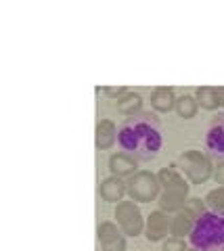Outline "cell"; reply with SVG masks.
I'll use <instances>...</instances> for the list:
<instances>
[{"label":"cell","mask_w":224,"mask_h":251,"mask_svg":"<svg viewBox=\"0 0 224 251\" xmlns=\"http://www.w3.org/2000/svg\"><path fill=\"white\" fill-rule=\"evenodd\" d=\"M115 224L122 228L126 237H138L145 232V218L141 207L136 205V201H120L115 205Z\"/></svg>","instance_id":"cell-5"},{"label":"cell","mask_w":224,"mask_h":251,"mask_svg":"<svg viewBox=\"0 0 224 251\" xmlns=\"http://www.w3.org/2000/svg\"><path fill=\"white\" fill-rule=\"evenodd\" d=\"M128 197L136 203H151L157 201L161 193V184L157 180V174L149 170H138L132 178H128Z\"/></svg>","instance_id":"cell-4"},{"label":"cell","mask_w":224,"mask_h":251,"mask_svg":"<svg viewBox=\"0 0 224 251\" xmlns=\"http://www.w3.org/2000/svg\"><path fill=\"white\" fill-rule=\"evenodd\" d=\"M189 188H166V191L159 193L157 203H159V209L166 211V214H178V211L184 209L189 201Z\"/></svg>","instance_id":"cell-9"},{"label":"cell","mask_w":224,"mask_h":251,"mask_svg":"<svg viewBox=\"0 0 224 251\" xmlns=\"http://www.w3.org/2000/svg\"><path fill=\"white\" fill-rule=\"evenodd\" d=\"M193 226H195V218H193L187 209H182L178 214H174L172 220H170V234H172V237H178V239H184L191 234Z\"/></svg>","instance_id":"cell-15"},{"label":"cell","mask_w":224,"mask_h":251,"mask_svg":"<svg viewBox=\"0 0 224 251\" xmlns=\"http://www.w3.org/2000/svg\"><path fill=\"white\" fill-rule=\"evenodd\" d=\"M189 245L195 251H224V214L207 209L189 234Z\"/></svg>","instance_id":"cell-2"},{"label":"cell","mask_w":224,"mask_h":251,"mask_svg":"<svg viewBox=\"0 0 224 251\" xmlns=\"http://www.w3.org/2000/svg\"><path fill=\"white\" fill-rule=\"evenodd\" d=\"M184 209H187L189 214L197 220V218H201L205 211H207V205H205V201H203V199H199V197H189V201H187V205H184Z\"/></svg>","instance_id":"cell-20"},{"label":"cell","mask_w":224,"mask_h":251,"mask_svg":"<svg viewBox=\"0 0 224 251\" xmlns=\"http://www.w3.org/2000/svg\"><path fill=\"white\" fill-rule=\"evenodd\" d=\"M205 151L210 159L224 161V111L214 115L205 130Z\"/></svg>","instance_id":"cell-6"},{"label":"cell","mask_w":224,"mask_h":251,"mask_svg":"<svg viewBox=\"0 0 224 251\" xmlns=\"http://www.w3.org/2000/svg\"><path fill=\"white\" fill-rule=\"evenodd\" d=\"M176 107V94L170 86H159L151 92V109L155 113H170Z\"/></svg>","instance_id":"cell-13"},{"label":"cell","mask_w":224,"mask_h":251,"mask_svg":"<svg viewBox=\"0 0 224 251\" xmlns=\"http://www.w3.org/2000/svg\"><path fill=\"white\" fill-rule=\"evenodd\" d=\"M187 251H195V249H187Z\"/></svg>","instance_id":"cell-25"},{"label":"cell","mask_w":224,"mask_h":251,"mask_svg":"<svg viewBox=\"0 0 224 251\" xmlns=\"http://www.w3.org/2000/svg\"><path fill=\"white\" fill-rule=\"evenodd\" d=\"M187 243L184 239H178V237H170L164 241V245H161V251H187Z\"/></svg>","instance_id":"cell-21"},{"label":"cell","mask_w":224,"mask_h":251,"mask_svg":"<svg viewBox=\"0 0 224 251\" xmlns=\"http://www.w3.org/2000/svg\"><path fill=\"white\" fill-rule=\"evenodd\" d=\"M216 97H218L220 107H224V86H218V88H216Z\"/></svg>","instance_id":"cell-24"},{"label":"cell","mask_w":224,"mask_h":251,"mask_svg":"<svg viewBox=\"0 0 224 251\" xmlns=\"http://www.w3.org/2000/svg\"><path fill=\"white\" fill-rule=\"evenodd\" d=\"M195 99H197L199 107L205 109V111H216V109L220 107L218 97H216V88H212V86H201V88H197Z\"/></svg>","instance_id":"cell-18"},{"label":"cell","mask_w":224,"mask_h":251,"mask_svg":"<svg viewBox=\"0 0 224 251\" xmlns=\"http://www.w3.org/2000/svg\"><path fill=\"white\" fill-rule=\"evenodd\" d=\"M118 143V128L111 120H101L95 128V147L99 151H109Z\"/></svg>","instance_id":"cell-12"},{"label":"cell","mask_w":224,"mask_h":251,"mask_svg":"<svg viewBox=\"0 0 224 251\" xmlns=\"http://www.w3.org/2000/svg\"><path fill=\"white\" fill-rule=\"evenodd\" d=\"M97 239L103 251H126V234L115 222H101L97 226Z\"/></svg>","instance_id":"cell-7"},{"label":"cell","mask_w":224,"mask_h":251,"mask_svg":"<svg viewBox=\"0 0 224 251\" xmlns=\"http://www.w3.org/2000/svg\"><path fill=\"white\" fill-rule=\"evenodd\" d=\"M170 214H166V211H161V209H155V211H151L149 216H147L145 220V237L147 241H151V243H164L168 239V234H170Z\"/></svg>","instance_id":"cell-8"},{"label":"cell","mask_w":224,"mask_h":251,"mask_svg":"<svg viewBox=\"0 0 224 251\" xmlns=\"http://www.w3.org/2000/svg\"><path fill=\"white\" fill-rule=\"evenodd\" d=\"M205 205L210 211H218V214H224V186L218 188H212L210 193L203 197Z\"/></svg>","instance_id":"cell-19"},{"label":"cell","mask_w":224,"mask_h":251,"mask_svg":"<svg viewBox=\"0 0 224 251\" xmlns=\"http://www.w3.org/2000/svg\"><path fill=\"white\" fill-rule=\"evenodd\" d=\"M214 180L224 186V161H218V166H214Z\"/></svg>","instance_id":"cell-23"},{"label":"cell","mask_w":224,"mask_h":251,"mask_svg":"<svg viewBox=\"0 0 224 251\" xmlns=\"http://www.w3.org/2000/svg\"><path fill=\"white\" fill-rule=\"evenodd\" d=\"M115 107L124 117H132L143 111V97L138 92H126L120 100H115Z\"/></svg>","instance_id":"cell-16"},{"label":"cell","mask_w":224,"mask_h":251,"mask_svg":"<svg viewBox=\"0 0 224 251\" xmlns=\"http://www.w3.org/2000/svg\"><path fill=\"white\" fill-rule=\"evenodd\" d=\"M157 180L161 184V191H166V188H187L191 186L189 180L182 176V172L178 170V166H166L157 172Z\"/></svg>","instance_id":"cell-14"},{"label":"cell","mask_w":224,"mask_h":251,"mask_svg":"<svg viewBox=\"0 0 224 251\" xmlns=\"http://www.w3.org/2000/svg\"><path fill=\"white\" fill-rule=\"evenodd\" d=\"M174 111L178 113V117H182V120H193L199 111V103H197L195 97H191V94H182V97L176 99Z\"/></svg>","instance_id":"cell-17"},{"label":"cell","mask_w":224,"mask_h":251,"mask_svg":"<svg viewBox=\"0 0 224 251\" xmlns=\"http://www.w3.org/2000/svg\"><path fill=\"white\" fill-rule=\"evenodd\" d=\"M103 92H105L109 99H113V100H120V99L124 97V94L130 92V90L126 88V86H105Z\"/></svg>","instance_id":"cell-22"},{"label":"cell","mask_w":224,"mask_h":251,"mask_svg":"<svg viewBox=\"0 0 224 251\" xmlns=\"http://www.w3.org/2000/svg\"><path fill=\"white\" fill-rule=\"evenodd\" d=\"M109 172L111 176H118V178H132L136 172H138V166H136V159L130 157L128 153L124 151H118L109 157Z\"/></svg>","instance_id":"cell-11"},{"label":"cell","mask_w":224,"mask_h":251,"mask_svg":"<svg viewBox=\"0 0 224 251\" xmlns=\"http://www.w3.org/2000/svg\"><path fill=\"white\" fill-rule=\"evenodd\" d=\"M99 195H101L103 201L118 205L128 195V184L118 176H107L105 180H101V184H99Z\"/></svg>","instance_id":"cell-10"},{"label":"cell","mask_w":224,"mask_h":251,"mask_svg":"<svg viewBox=\"0 0 224 251\" xmlns=\"http://www.w3.org/2000/svg\"><path fill=\"white\" fill-rule=\"evenodd\" d=\"M118 147L136 161L155 159L164 147V132L155 111H141L132 117H124L118 126Z\"/></svg>","instance_id":"cell-1"},{"label":"cell","mask_w":224,"mask_h":251,"mask_svg":"<svg viewBox=\"0 0 224 251\" xmlns=\"http://www.w3.org/2000/svg\"><path fill=\"white\" fill-rule=\"evenodd\" d=\"M176 166L191 184H203L214 176V163L210 155L197 151V149H189V151L180 153L176 159Z\"/></svg>","instance_id":"cell-3"}]
</instances>
